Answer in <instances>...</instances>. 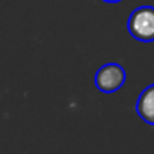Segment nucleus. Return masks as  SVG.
<instances>
[{"mask_svg":"<svg viewBox=\"0 0 154 154\" xmlns=\"http://www.w3.org/2000/svg\"><path fill=\"white\" fill-rule=\"evenodd\" d=\"M127 30L140 42L154 41V6H139L131 11L127 20Z\"/></svg>","mask_w":154,"mask_h":154,"instance_id":"nucleus-1","label":"nucleus"},{"mask_svg":"<svg viewBox=\"0 0 154 154\" xmlns=\"http://www.w3.org/2000/svg\"><path fill=\"white\" fill-rule=\"evenodd\" d=\"M125 79H127V74L124 66L115 62H109L98 68L94 77V83L100 92L112 94L124 86Z\"/></svg>","mask_w":154,"mask_h":154,"instance_id":"nucleus-2","label":"nucleus"},{"mask_svg":"<svg viewBox=\"0 0 154 154\" xmlns=\"http://www.w3.org/2000/svg\"><path fill=\"white\" fill-rule=\"evenodd\" d=\"M136 112L146 124L154 125V83L146 86L136 101Z\"/></svg>","mask_w":154,"mask_h":154,"instance_id":"nucleus-3","label":"nucleus"},{"mask_svg":"<svg viewBox=\"0 0 154 154\" xmlns=\"http://www.w3.org/2000/svg\"><path fill=\"white\" fill-rule=\"evenodd\" d=\"M106 3H118V2H122V0H103Z\"/></svg>","mask_w":154,"mask_h":154,"instance_id":"nucleus-4","label":"nucleus"}]
</instances>
